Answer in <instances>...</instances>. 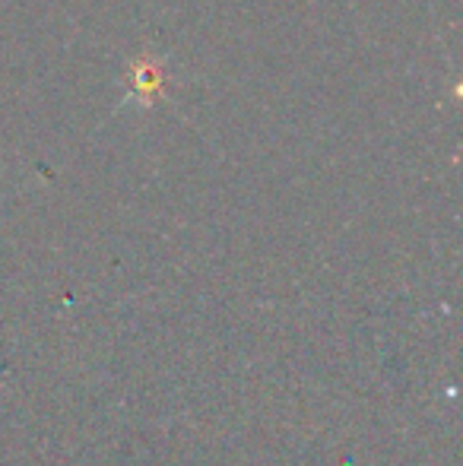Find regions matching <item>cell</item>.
I'll use <instances>...</instances> for the list:
<instances>
[{
    "label": "cell",
    "instance_id": "1",
    "mask_svg": "<svg viewBox=\"0 0 463 466\" xmlns=\"http://www.w3.org/2000/svg\"><path fill=\"white\" fill-rule=\"evenodd\" d=\"M134 93L140 98H153L162 89V70L156 64H134Z\"/></svg>",
    "mask_w": 463,
    "mask_h": 466
}]
</instances>
